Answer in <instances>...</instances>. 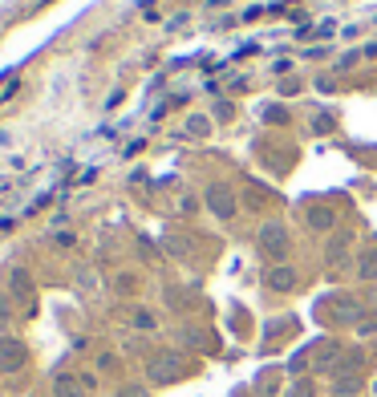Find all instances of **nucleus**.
I'll return each mask as SVG.
<instances>
[{
  "mask_svg": "<svg viewBox=\"0 0 377 397\" xmlns=\"http://www.w3.org/2000/svg\"><path fill=\"white\" fill-rule=\"evenodd\" d=\"M264 251H272V256H284V248H288V235H284V227H264Z\"/></svg>",
  "mask_w": 377,
  "mask_h": 397,
  "instance_id": "nucleus-1",
  "label": "nucleus"
},
{
  "mask_svg": "<svg viewBox=\"0 0 377 397\" xmlns=\"http://www.w3.org/2000/svg\"><path fill=\"white\" fill-rule=\"evenodd\" d=\"M268 284H272L276 292H288V288L296 284V272L292 267H272V272H268Z\"/></svg>",
  "mask_w": 377,
  "mask_h": 397,
  "instance_id": "nucleus-2",
  "label": "nucleus"
},
{
  "mask_svg": "<svg viewBox=\"0 0 377 397\" xmlns=\"http://www.w3.org/2000/svg\"><path fill=\"white\" fill-rule=\"evenodd\" d=\"M211 203H215V211H219V215H231V198L223 195V191H211Z\"/></svg>",
  "mask_w": 377,
  "mask_h": 397,
  "instance_id": "nucleus-3",
  "label": "nucleus"
},
{
  "mask_svg": "<svg viewBox=\"0 0 377 397\" xmlns=\"http://www.w3.org/2000/svg\"><path fill=\"white\" fill-rule=\"evenodd\" d=\"M357 385H361V377H345V381H337V393H341V397H349L353 389H357Z\"/></svg>",
  "mask_w": 377,
  "mask_h": 397,
  "instance_id": "nucleus-4",
  "label": "nucleus"
},
{
  "mask_svg": "<svg viewBox=\"0 0 377 397\" xmlns=\"http://www.w3.org/2000/svg\"><path fill=\"white\" fill-rule=\"evenodd\" d=\"M288 397H312V385H309V381H304V385H292V393H288Z\"/></svg>",
  "mask_w": 377,
  "mask_h": 397,
  "instance_id": "nucleus-5",
  "label": "nucleus"
}]
</instances>
